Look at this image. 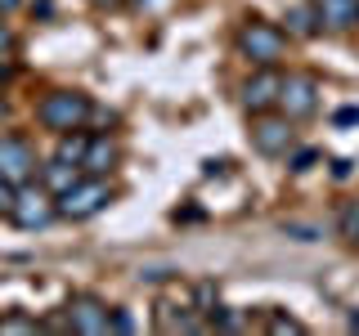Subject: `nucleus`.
Returning a JSON list of instances; mask_svg holds the SVG:
<instances>
[{"mask_svg":"<svg viewBox=\"0 0 359 336\" xmlns=\"http://www.w3.org/2000/svg\"><path fill=\"white\" fill-rule=\"evenodd\" d=\"M283 45H287V36H283L278 27H269V22H261V18H252V22L243 27V36H238V50H243L256 67L278 63V59H283Z\"/></svg>","mask_w":359,"mask_h":336,"instance_id":"4","label":"nucleus"},{"mask_svg":"<svg viewBox=\"0 0 359 336\" xmlns=\"http://www.w3.org/2000/svg\"><path fill=\"white\" fill-rule=\"evenodd\" d=\"M63 323L81 336H104L108 332V305L95 300V296H72L67 309H63Z\"/></svg>","mask_w":359,"mask_h":336,"instance_id":"9","label":"nucleus"},{"mask_svg":"<svg viewBox=\"0 0 359 336\" xmlns=\"http://www.w3.org/2000/svg\"><path fill=\"white\" fill-rule=\"evenodd\" d=\"M332 126H337V130H351V126H359V104L337 108V112H332Z\"/></svg>","mask_w":359,"mask_h":336,"instance_id":"20","label":"nucleus"},{"mask_svg":"<svg viewBox=\"0 0 359 336\" xmlns=\"http://www.w3.org/2000/svg\"><path fill=\"white\" fill-rule=\"evenodd\" d=\"M314 9H319V22L332 31L359 27V0H314Z\"/></svg>","mask_w":359,"mask_h":336,"instance_id":"10","label":"nucleus"},{"mask_svg":"<svg viewBox=\"0 0 359 336\" xmlns=\"http://www.w3.org/2000/svg\"><path fill=\"white\" fill-rule=\"evenodd\" d=\"M9 54H14V31L0 22V59H9Z\"/></svg>","mask_w":359,"mask_h":336,"instance_id":"26","label":"nucleus"},{"mask_svg":"<svg viewBox=\"0 0 359 336\" xmlns=\"http://www.w3.org/2000/svg\"><path fill=\"white\" fill-rule=\"evenodd\" d=\"M14 193H18V188L9 184V179H0V216H9V206H14Z\"/></svg>","mask_w":359,"mask_h":336,"instance_id":"24","label":"nucleus"},{"mask_svg":"<svg viewBox=\"0 0 359 336\" xmlns=\"http://www.w3.org/2000/svg\"><path fill=\"white\" fill-rule=\"evenodd\" d=\"M202 175H224V162H220V157H211V162H202Z\"/></svg>","mask_w":359,"mask_h":336,"instance_id":"27","label":"nucleus"},{"mask_svg":"<svg viewBox=\"0 0 359 336\" xmlns=\"http://www.w3.org/2000/svg\"><path fill=\"white\" fill-rule=\"evenodd\" d=\"M95 5H99V9H112V5H121V0H95Z\"/></svg>","mask_w":359,"mask_h":336,"instance_id":"30","label":"nucleus"},{"mask_svg":"<svg viewBox=\"0 0 359 336\" xmlns=\"http://www.w3.org/2000/svg\"><path fill=\"white\" fill-rule=\"evenodd\" d=\"M346 328H351V332H359V309L351 314V318H346Z\"/></svg>","mask_w":359,"mask_h":336,"instance_id":"29","label":"nucleus"},{"mask_svg":"<svg viewBox=\"0 0 359 336\" xmlns=\"http://www.w3.org/2000/svg\"><path fill=\"white\" fill-rule=\"evenodd\" d=\"M108 202H112V188L104 184V179H99V175H81L67 193L54 197V206H59L63 220H90V216H99Z\"/></svg>","mask_w":359,"mask_h":336,"instance_id":"2","label":"nucleus"},{"mask_svg":"<svg viewBox=\"0 0 359 336\" xmlns=\"http://www.w3.org/2000/svg\"><path fill=\"white\" fill-rule=\"evenodd\" d=\"M283 233L297 242H319V229H310V224H283Z\"/></svg>","mask_w":359,"mask_h":336,"instance_id":"22","label":"nucleus"},{"mask_svg":"<svg viewBox=\"0 0 359 336\" xmlns=\"http://www.w3.org/2000/svg\"><path fill=\"white\" fill-rule=\"evenodd\" d=\"M41 171V162H36V153H32V144L27 139H18V134H0V179H9L14 188L22 184H32Z\"/></svg>","mask_w":359,"mask_h":336,"instance_id":"5","label":"nucleus"},{"mask_svg":"<svg viewBox=\"0 0 359 336\" xmlns=\"http://www.w3.org/2000/svg\"><path fill=\"white\" fill-rule=\"evenodd\" d=\"M0 332H41V323L32 314H0Z\"/></svg>","mask_w":359,"mask_h":336,"instance_id":"16","label":"nucleus"},{"mask_svg":"<svg viewBox=\"0 0 359 336\" xmlns=\"http://www.w3.org/2000/svg\"><path fill=\"white\" fill-rule=\"evenodd\" d=\"M9 220L18 224V229H45V224L59 220V206H54V193L45 184H22L14 193V206H9Z\"/></svg>","mask_w":359,"mask_h":336,"instance_id":"3","label":"nucleus"},{"mask_svg":"<svg viewBox=\"0 0 359 336\" xmlns=\"http://www.w3.org/2000/svg\"><path fill=\"white\" fill-rule=\"evenodd\" d=\"M252 144L256 153L265 157H287L297 148V130H292V117H269V112H256V126H252Z\"/></svg>","mask_w":359,"mask_h":336,"instance_id":"6","label":"nucleus"},{"mask_svg":"<svg viewBox=\"0 0 359 336\" xmlns=\"http://www.w3.org/2000/svg\"><path fill=\"white\" fill-rule=\"evenodd\" d=\"M287 36H314V31H319V9H314V0H306V5H292L287 9Z\"/></svg>","mask_w":359,"mask_h":336,"instance_id":"13","label":"nucleus"},{"mask_svg":"<svg viewBox=\"0 0 359 336\" xmlns=\"http://www.w3.org/2000/svg\"><path fill=\"white\" fill-rule=\"evenodd\" d=\"M108 332H135V318L126 309H108Z\"/></svg>","mask_w":359,"mask_h":336,"instance_id":"21","label":"nucleus"},{"mask_svg":"<svg viewBox=\"0 0 359 336\" xmlns=\"http://www.w3.org/2000/svg\"><path fill=\"white\" fill-rule=\"evenodd\" d=\"M278 90H283V72H278L274 63L261 67L256 76H247V85H243V108L252 112H269V108H278Z\"/></svg>","mask_w":359,"mask_h":336,"instance_id":"8","label":"nucleus"},{"mask_svg":"<svg viewBox=\"0 0 359 336\" xmlns=\"http://www.w3.org/2000/svg\"><path fill=\"white\" fill-rule=\"evenodd\" d=\"M194 309H202V314L216 309V283H202V287H198V305H194Z\"/></svg>","mask_w":359,"mask_h":336,"instance_id":"23","label":"nucleus"},{"mask_svg":"<svg viewBox=\"0 0 359 336\" xmlns=\"http://www.w3.org/2000/svg\"><path fill=\"white\" fill-rule=\"evenodd\" d=\"M112 166H117V144H112L108 134H90L86 157H81V171L86 175H108Z\"/></svg>","mask_w":359,"mask_h":336,"instance_id":"11","label":"nucleus"},{"mask_svg":"<svg viewBox=\"0 0 359 336\" xmlns=\"http://www.w3.org/2000/svg\"><path fill=\"white\" fill-rule=\"evenodd\" d=\"M86 144H90V134H81V130H63V134H59V153H54V157H63V162H76V166H81Z\"/></svg>","mask_w":359,"mask_h":336,"instance_id":"14","label":"nucleus"},{"mask_svg":"<svg viewBox=\"0 0 359 336\" xmlns=\"http://www.w3.org/2000/svg\"><path fill=\"white\" fill-rule=\"evenodd\" d=\"M81 175H86L81 166H76V162H63V157H54V162H45L41 171H36V179H41L45 188H50L54 197H59V193H67V188H72Z\"/></svg>","mask_w":359,"mask_h":336,"instance_id":"12","label":"nucleus"},{"mask_svg":"<svg viewBox=\"0 0 359 336\" xmlns=\"http://www.w3.org/2000/svg\"><path fill=\"white\" fill-rule=\"evenodd\" d=\"M135 5H157V0H135Z\"/></svg>","mask_w":359,"mask_h":336,"instance_id":"32","label":"nucleus"},{"mask_svg":"<svg viewBox=\"0 0 359 336\" xmlns=\"http://www.w3.org/2000/svg\"><path fill=\"white\" fill-rule=\"evenodd\" d=\"M90 112H95L90 94H81V90H54V94H45L36 104V121L45 130L63 134V130H81L90 121Z\"/></svg>","mask_w":359,"mask_h":336,"instance_id":"1","label":"nucleus"},{"mask_svg":"<svg viewBox=\"0 0 359 336\" xmlns=\"http://www.w3.org/2000/svg\"><path fill=\"white\" fill-rule=\"evenodd\" d=\"M351 171H355L351 157H332V179H351Z\"/></svg>","mask_w":359,"mask_h":336,"instance_id":"25","label":"nucleus"},{"mask_svg":"<svg viewBox=\"0 0 359 336\" xmlns=\"http://www.w3.org/2000/svg\"><path fill=\"white\" fill-rule=\"evenodd\" d=\"M314 162H319V148H297V153L287 157V166H292V171H297V175H301V171H310Z\"/></svg>","mask_w":359,"mask_h":336,"instance_id":"19","label":"nucleus"},{"mask_svg":"<svg viewBox=\"0 0 359 336\" xmlns=\"http://www.w3.org/2000/svg\"><path fill=\"white\" fill-rule=\"evenodd\" d=\"M22 0H0V14H9V9H18Z\"/></svg>","mask_w":359,"mask_h":336,"instance_id":"28","label":"nucleus"},{"mask_svg":"<svg viewBox=\"0 0 359 336\" xmlns=\"http://www.w3.org/2000/svg\"><path fill=\"white\" fill-rule=\"evenodd\" d=\"M269 332H278V336H283V332L301 336V332H306V323H301V318H292V314H274V318H269Z\"/></svg>","mask_w":359,"mask_h":336,"instance_id":"18","label":"nucleus"},{"mask_svg":"<svg viewBox=\"0 0 359 336\" xmlns=\"http://www.w3.org/2000/svg\"><path fill=\"white\" fill-rule=\"evenodd\" d=\"M211 328H216V332H238V328H247V323H243V314H233V309H211Z\"/></svg>","mask_w":359,"mask_h":336,"instance_id":"17","label":"nucleus"},{"mask_svg":"<svg viewBox=\"0 0 359 336\" xmlns=\"http://www.w3.org/2000/svg\"><path fill=\"white\" fill-rule=\"evenodd\" d=\"M278 108H283V117H292V121L314 117V108H319V81H314V76H283Z\"/></svg>","mask_w":359,"mask_h":336,"instance_id":"7","label":"nucleus"},{"mask_svg":"<svg viewBox=\"0 0 359 336\" xmlns=\"http://www.w3.org/2000/svg\"><path fill=\"white\" fill-rule=\"evenodd\" d=\"M5 76H9V63H5V59H0V81H5Z\"/></svg>","mask_w":359,"mask_h":336,"instance_id":"31","label":"nucleus"},{"mask_svg":"<svg viewBox=\"0 0 359 336\" xmlns=\"http://www.w3.org/2000/svg\"><path fill=\"white\" fill-rule=\"evenodd\" d=\"M337 229H341L346 242H359V202H346L341 220H337Z\"/></svg>","mask_w":359,"mask_h":336,"instance_id":"15","label":"nucleus"}]
</instances>
